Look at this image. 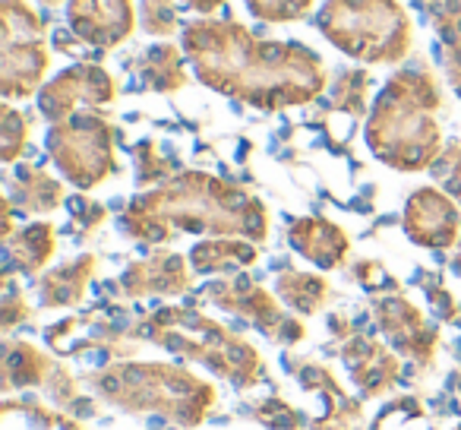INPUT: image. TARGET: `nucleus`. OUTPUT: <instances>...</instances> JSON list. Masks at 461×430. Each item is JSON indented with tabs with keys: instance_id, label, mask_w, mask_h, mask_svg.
Instances as JSON below:
<instances>
[{
	"instance_id": "4",
	"label": "nucleus",
	"mask_w": 461,
	"mask_h": 430,
	"mask_svg": "<svg viewBox=\"0 0 461 430\" xmlns=\"http://www.w3.org/2000/svg\"><path fill=\"white\" fill-rule=\"evenodd\" d=\"M316 29L345 58L373 67L402 64L414 45V23L398 0H326Z\"/></svg>"
},
{
	"instance_id": "17",
	"label": "nucleus",
	"mask_w": 461,
	"mask_h": 430,
	"mask_svg": "<svg viewBox=\"0 0 461 430\" xmlns=\"http://www.w3.org/2000/svg\"><path fill=\"white\" fill-rule=\"evenodd\" d=\"M92 272H95V260L92 257H83L70 266H60L54 276H48L45 282H41V297H45V304L77 301V297L83 295V288H86V282H89Z\"/></svg>"
},
{
	"instance_id": "20",
	"label": "nucleus",
	"mask_w": 461,
	"mask_h": 430,
	"mask_svg": "<svg viewBox=\"0 0 461 430\" xmlns=\"http://www.w3.org/2000/svg\"><path fill=\"white\" fill-rule=\"evenodd\" d=\"M278 291L288 304H294L297 310H316L320 301L326 297V285L316 276H301V272H288L278 279Z\"/></svg>"
},
{
	"instance_id": "21",
	"label": "nucleus",
	"mask_w": 461,
	"mask_h": 430,
	"mask_svg": "<svg viewBox=\"0 0 461 430\" xmlns=\"http://www.w3.org/2000/svg\"><path fill=\"white\" fill-rule=\"evenodd\" d=\"M140 23L149 35L167 39L180 29L177 0H140Z\"/></svg>"
},
{
	"instance_id": "7",
	"label": "nucleus",
	"mask_w": 461,
	"mask_h": 430,
	"mask_svg": "<svg viewBox=\"0 0 461 430\" xmlns=\"http://www.w3.org/2000/svg\"><path fill=\"white\" fill-rule=\"evenodd\" d=\"M117 96L114 77L98 64H73L60 70L54 79H48L39 92V111L51 124H60L67 117L77 114V108L89 105V108H102L111 105Z\"/></svg>"
},
{
	"instance_id": "16",
	"label": "nucleus",
	"mask_w": 461,
	"mask_h": 430,
	"mask_svg": "<svg viewBox=\"0 0 461 430\" xmlns=\"http://www.w3.org/2000/svg\"><path fill=\"white\" fill-rule=\"evenodd\" d=\"M54 251V228L51 225H29L23 228L20 238H14L7 244V253H10V266L23 272H35L48 263Z\"/></svg>"
},
{
	"instance_id": "24",
	"label": "nucleus",
	"mask_w": 461,
	"mask_h": 430,
	"mask_svg": "<svg viewBox=\"0 0 461 430\" xmlns=\"http://www.w3.org/2000/svg\"><path fill=\"white\" fill-rule=\"evenodd\" d=\"M51 45L58 48L60 54H73V58H77L83 41L73 35V29H58V32H51Z\"/></svg>"
},
{
	"instance_id": "25",
	"label": "nucleus",
	"mask_w": 461,
	"mask_h": 430,
	"mask_svg": "<svg viewBox=\"0 0 461 430\" xmlns=\"http://www.w3.org/2000/svg\"><path fill=\"white\" fill-rule=\"evenodd\" d=\"M180 4H184L186 10H193L196 16H215L228 0H180Z\"/></svg>"
},
{
	"instance_id": "14",
	"label": "nucleus",
	"mask_w": 461,
	"mask_h": 430,
	"mask_svg": "<svg viewBox=\"0 0 461 430\" xmlns=\"http://www.w3.org/2000/svg\"><path fill=\"white\" fill-rule=\"evenodd\" d=\"M190 263L196 272H228L257 263V251L244 241H205L190 251Z\"/></svg>"
},
{
	"instance_id": "1",
	"label": "nucleus",
	"mask_w": 461,
	"mask_h": 430,
	"mask_svg": "<svg viewBox=\"0 0 461 430\" xmlns=\"http://www.w3.org/2000/svg\"><path fill=\"white\" fill-rule=\"evenodd\" d=\"M180 48L199 83L259 111L307 105L329 83L326 64L313 48L263 39L230 16L186 23L180 29Z\"/></svg>"
},
{
	"instance_id": "26",
	"label": "nucleus",
	"mask_w": 461,
	"mask_h": 430,
	"mask_svg": "<svg viewBox=\"0 0 461 430\" xmlns=\"http://www.w3.org/2000/svg\"><path fill=\"white\" fill-rule=\"evenodd\" d=\"M35 4H41V7H48V10H54V7H60V4H67V0H35Z\"/></svg>"
},
{
	"instance_id": "12",
	"label": "nucleus",
	"mask_w": 461,
	"mask_h": 430,
	"mask_svg": "<svg viewBox=\"0 0 461 430\" xmlns=\"http://www.w3.org/2000/svg\"><path fill=\"white\" fill-rule=\"evenodd\" d=\"M291 244H294V251H301L303 257L313 260L316 266H326V270H335L348 253V238L341 234V228L322 219L297 222L291 228Z\"/></svg>"
},
{
	"instance_id": "11",
	"label": "nucleus",
	"mask_w": 461,
	"mask_h": 430,
	"mask_svg": "<svg viewBox=\"0 0 461 430\" xmlns=\"http://www.w3.org/2000/svg\"><path fill=\"white\" fill-rule=\"evenodd\" d=\"M186 54L184 48L171 45V41H158L140 51L133 60V70L152 92H174L186 86Z\"/></svg>"
},
{
	"instance_id": "2",
	"label": "nucleus",
	"mask_w": 461,
	"mask_h": 430,
	"mask_svg": "<svg viewBox=\"0 0 461 430\" xmlns=\"http://www.w3.org/2000/svg\"><path fill=\"white\" fill-rule=\"evenodd\" d=\"M121 225L140 241H165L177 232L266 238V209L224 180L209 174H184L161 190L136 197L123 212Z\"/></svg>"
},
{
	"instance_id": "19",
	"label": "nucleus",
	"mask_w": 461,
	"mask_h": 430,
	"mask_svg": "<svg viewBox=\"0 0 461 430\" xmlns=\"http://www.w3.org/2000/svg\"><path fill=\"white\" fill-rule=\"evenodd\" d=\"M366 89H370V73L366 70H339V79L332 83V102L357 117L364 114Z\"/></svg>"
},
{
	"instance_id": "9",
	"label": "nucleus",
	"mask_w": 461,
	"mask_h": 430,
	"mask_svg": "<svg viewBox=\"0 0 461 430\" xmlns=\"http://www.w3.org/2000/svg\"><path fill=\"white\" fill-rule=\"evenodd\" d=\"M458 212L452 199L436 190H417L404 209V232L423 247H448L458 238Z\"/></svg>"
},
{
	"instance_id": "18",
	"label": "nucleus",
	"mask_w": 461,
	"mask_h": 430,
	"mask_svg": "<svg viewBox=\"0 0 461 430\" xmlns=\"http://www.w3.org/2000/svg\"><path fill=\"white\" fill-rule=\"evenodd\" d=\"M253 20L259 23H301L310 16L316 0H244Z\"/></svg>"
},
{
	"instance_id": "23",
	"label": "nucleus",
	"mask_w": 461,
	"mask_h": 430,
	"mask_svg": "<svg viewBox=\"0 0 461 430\" xmlns=\"http://www.w3.org/2000/svg\"><path fill=\"white\" fill-rule=\"evenodd\" d=\"M433 171L442 178V187L461 203V142H448L446 152L439 155V161H433Z\"/></svg>"
},
{
	"instance_id": "8",
	"label": "nucleus",
	"mask_w": 461,
	"mask_h": 430,
	"mask_svg": "<svg viewBox=\"0 0 461 430\" xmlns=\"http://www.w3.org/2000/svg\"><path fill=\"white\" fill-rule=\"evenodd\" d=\"M136 20L140 10L133 0H67V26L95 51H111L133 39Z\"/></svg>"
},
{
	"instance_id": "5",
	"label": "nucleus",
	"mask_w": 461,
	"mask_h": 430,
	"mask_svg": "<svg viewBox=\"0 0 461 430\" xmlns=\"http://www.w3.org/2000/svg\"><path fill=\"white\" fill-rule=\"evenodd\" d=\"M51 67L48 26L26 0H0V92L29 98L41 92Z\"/></svg>"
},
{
	"instance_id": "10",
	"label": "nucleus",
	"mask_w": 461,
	"mask_h": 430,
	"mask_svg": "<svg viewBox=\"0 0 461 430\" xmlns=\"http://www.w3.org/2000/svg\"><path fill=\"white\" fill-rule=\"evenodd\" d=\"M439 39V60L448 86L461 96V0H417Z\"/></svg>"
},
{
	"instance_id": "6",
	"label": "nucleus",
	"mask_w": 461,
	"mask_h": 430,
	"mask_svg": "<svg viewBox=\"0 0 461 430\" xmlns=\"http://www.w3.org/2000/svg\"><path fill=\"white\" fill-rule=\"evenodd\" d=\"M114 133L95 111H77L48 130V152L54 165L77 187H95L114 174Z\"/></svg>"
},
{
	"instance_id": "15",
	"label": "nucleus",
	"mask_w": 461,
	"mask_h": 430,
	"mask_svg": "<svg viewBox=\"0 0 461 430\" xmlns=\"http://www.w3.org/2000/svg\"><path fill=\"white\" fill-rule=\"evenodd\" d=\"M10 193L20 203L23 212H48L60 203V184L51 180L48 174H41L39 168H20L10 184Z\"/></svg>"
},
{
	"instance_id": "22",
	"label": "nucleus",
	"mask_w": 461,
	"mask_h": 430,
	"mask_svg": "<svg viewBox=\"0 0 461 430\" xmlns=\"http://www.w3.org/2000/svg\"><path fill=\"white\" fill-rule=\"evenodd\" d=\"M29 142V117L4 105V159L14 161Z\"/></svg>"
},
{
	"instance_id": "3",
	"label": "nucleus",
	"mask_w": 461,
	"mask_h": 430,
	"mask_svg": "<svg viewBox=\"0 0 461 430\" xmlns=\"http://www.w3.org/2000/svg\"><path fill=\"white\" fill-rule=\"evenodd\" d=\"M439 83L427 70H398L383 86L366 124L370 149L398 171H420L439 159Z\"/></svg>"
},
{
	"instance_id": "13",
	"label": "nucleus",
	"mask_w": 461,
	"mask_h": 430,
	"mask_svg": "<svg viewBox=\"0 0 461 430\" xmlns=\"http://www.w3.org/2000/svg\"><path fill=\"white\" fill-rule=\"evenodd\" d=\"M130 295H149V291H158V295H174V291L186 288V270L184 260L177 253H161L146 263H136L133 270L123 276Z\"/></svg>"
}]
</instances>
